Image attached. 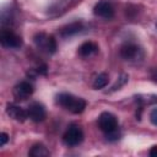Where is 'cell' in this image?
<instances>
[{
	"label": "cell",
	"instance_id": "1",
	"mask_svg": "<svg viewBox=\"0 0 157 157\" xmlns=\"http://www.w3.org/2000/svg\"><path fill=\"white\" fill-rule=\"evenodd\" d=\"M98 128L105 134L107 140L109 141H115L119 139L120 134L118 130V120L115 115H113L109 112H103L98 117Z\"/></svg>",
	"mask_w": 157,
	"mask_h": 157
},
{
	"label": "cell",
	"instance_id": "2",
	"mask_svg": "<svg viewBox=\"0 0 157 157\" xmlns=\"http://www.w3.org/2000/svg\"><path fill=\"white\" fill-rule=\"evenodd\" d=\"M56 104L63 107L64 109L74 113V114H80L85 110L86 108V102L85 99L80 97H75L70 93H59L55 98Z\"/></svg>",
	"mask_w": 157,
	"mask_h": 157
},
{
	"label": "cell",
	"instance_id": "3",
	"mask_svg": "<svg viewBox=\"0 0 157 157\" xmlns=\"http://www.w3.org/2000/svg\"><path fill=\"white\" fill-rule=\"evenodd\" d=\"M33 40L37 48L47 54H54L56 52V40L53 36H48L44 32H39L34 34Z\"/></svg>",
	"mask_w": 157,
	"mask_h": 157
},
{
	"label": "cell",
	"instance_id": "4",
	"mask_svg": "<svg viewBox=\"0 0 157 157\" xmlns=\"http://www.w3.org/2000/svg\"><path fill=\"white\" fill-rule=\"evenodd\" d=\"M63 141L69 147L77 146L83 141V131L77 125H70L63 135Z\"/></svg>",
	"mask_w": 157,
	"mask_h": 157
},
{
	"label": "cell",
	"instance_id": "5",
	"mask_svg": "<svg viewBox=\"0 0 157 157\" xmlns=\"http://www.w3.org/2000/svg\"><path fill=\"white\" fill-rule=\"evenodd\" d=\"M0 42H1L2 47L11 48V49H17L22 45V38L9 28H5V29L1 31Z\"/></svg>",
	"mask_w": 157,
	"mask_h": 157
},
{
	"label": "cell",
	"instance_id": "6",
	"mask_svg": "<svg viewBox=\"0 0 157 157\" xmlns=\"http://www.w3.org/2000/svg\"><path fill=\"white\" fill-rule=\"evenodd\" d=\"M93 13L98 17L110 20L114 16V6L109 0H101L93 7Z\"/></svg>",
	"mask_w": 157,
	"mask_h": 157
},
{
	"label": "cell",
	"instance_id": "7",
	"mask_svg": "<svg viewBox=\"0 0 157 157\" xmlns=\"http://www.w3.org/2000/svg\"><path fill=\"white\" fill-rule=\"evenodd\" d=\"M27 114H28V118L34 121V123H39V121H43L47 117V112H45V108L42 103L39 102H32L28 107H27Z\"/></svg>",
	"mask_w": 157,
	"mask_h": 157
},
{
	"label": "cell",
	"instance_id": "8",
	"mask_svg": "<svg viewBox=\"0 0 157 157\" xmlns=\"http://www.w3.org/2000/svg\"><path fill=\"white\" fill-rule=\"evenodd\" d=\"M32 93H33V86L28 81L18 82L12 90V94L16 101H26Z\"/></svg>",
	"mask_w": 157,
	"mask_h": 157
},
{
	"label": "cell",
	"instance_id": "9",
	"mask_svg": "<svg viewBox=\"0 0 157 157\" xmlns=\"http://www.w3.org/2000/svg\"><path fill=\"white\" fill-rule=\"evenodd\" d=\"M141 55H142V52L140 47H137L134 43H126L120 48V56L125 60H129V61L137 60Z\"/></svg>",
	"mask_w": 157,
	"mask_h": 157
},
{
	"label": "cell",
	"instance_id": "10",
	"mask_svg": "<svg viewBox=\"0 0 157 157\" xmlns=\"http://www.w3.org/2000/svg\"><path fill=\"white\" fill-rule=\"evenodd\" d=\"M6 113L10 118L17 120V121H25L27 118H28V114H27V110H25L23 108L16 105V104H12V103H9L6 105Z\"/></svg>",
	"mask_w": 157,
	"mask_h": 157
},
{
	"label": "cell",
	"instance_id": "11",
	"mask_svg": "<svg viewBox=\"0 0 157 157\" xmlns=\"http://www.w3.org/2000/svg\"><path fill=\"white\" fill-rule=\"evenodd\" d=\"M82 29H83V23L81 21H75V22H71V23L65 25L64 27H61L60 31H59V34L61 37L66 38V37H71V36H74L78 32H81Z\"/></svg>",
	"mask_w": 157,
	"mask_h": 157
},
{
	"label": "cell",
	"instance_id": "12",
	"mask_svg": "<svg viewBox=\"0 0 157 157\" xmlns=\"http://www.w3.org/2000/svg\"><path fill=\"white\" fill-rule=\"evenodd\" d=\"M98 52V45L94 42H85L78 47V54L82 58H88Z\"/></svg>",
	"mask_w": 157,
	"mask_h": 157
},
{
	"label": "cell",
	"instance_id": "13",
	"mask_svg": "<svg viewBox=\"0 0 157 157\" xmlns=\"http://www.w3.org/2000/svg\"><path fill=\"white\" fill-rule=\"evenodd\" d=\"M28 155L32 156V157H47L50 155L49 150L42 145V144H36L31 147V150L28 151Z\"/></svg>",
	"mask_w": 157,
	"mask_h": 157
},
{
	"label": "cell",
	"instance_id": "14",
	"mask_svg": "<svg viewBox=\"0 0 157 157\" xmlns=\"http://www.w3.org/2000/svg\"><path fill=\"white\" fill-rule=\"evenodd\" d=\"M108 82H109V77H108L107 74L103 72V74H99V75L94 78L92 86H93V88H96V90H101V88H104V87L108 85Z\"/></svg>",
	"mask_w": 157,
	"mask_h": 157
},
{
	"label": "cell",
	"instance_id": "15",
	"mask_svg": "<svg viewBox=\"0 0 157 157\" xmlns=\"http://www.w3.org/2000/svg\"><path fill=\"white\" fill-rule=\"evenodd\" d=\"M128 81V75H121L119 78H118V81L115 82V85L114 86H112V90L110 91H115V90H119L125 82Z\"/></svg>",
	"mask_w": 157,
	"mask_h": 157
},
{
	"label": "cell",
	"instance_id": "16",
	"mask_svg": "<svg viewBox=\"0 0 157 157\" xmlns=\"http://www.w3.org/2000/svg\"><path fill=\"white\" fill-rule=\"evenodd\" d=\"M150 120H151V123L153 125L157 126V108H153L151 110V113H150Z\"/></svg>",
	"mask_w": 157,
	"mask_h": 157
},
{
	"label": "cell",
	"instance_id": "17",
	"mask_svg": "<svg viewBox=\"0 0 157 157\" xmlns=\"http://www.w3.org/2000/svg\"><path fill=\"white\" fill-rule=\"evenodd\" d=\"M7 141H9V135L6 132H1L0 134V146H4Z\"/></svg>",
	"mask_w": 157,
	"mask_h": 157
},
{
	"label": "cell",
	"instance_id": "18",
	"mask_svg": "<svg viewBox=\"0 0 157 157\" xmlns=\"http://www.w3.org/2000/svg\"><path fill=\"white\" fill-rule=\"evenodd\" d=\"M150 156L151 157H157V146H153L151 150H150Z\"/></svg>",
	"mask_w": 157,
	"mask_h": 157
},
{
	"label": "cell",
	"instance_id": "19",
	"mask_svg": "<svg viewBox=\"0 0 157 157\" xmlns=\"http://www.w3.org/2000/svg\"><path fill=\"white\" fill-rule=\"evenodd\" d=\"M152 78H153L155 81H157V69L153 71V74H152Z\"/></svg>",
	"mask_w": 157,
	"mask_h": 157
}]
</instances>
